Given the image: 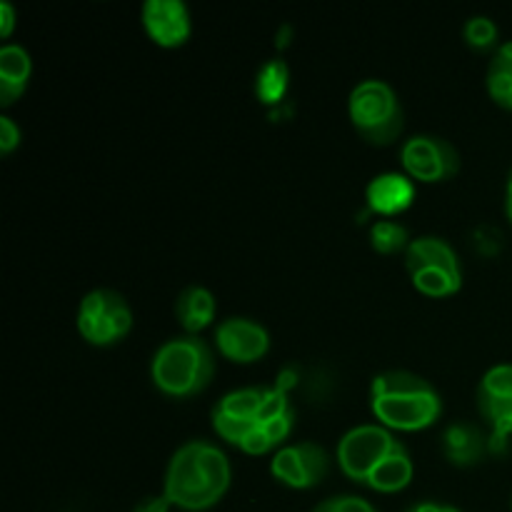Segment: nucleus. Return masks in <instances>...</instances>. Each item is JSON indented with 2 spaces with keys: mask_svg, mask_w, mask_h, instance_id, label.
Masks as SVG:
<instances>
[{
  "mask_svg": "<svg viewBox=\"0 0 512 512\" xmlns=\"http://www.w3.org/2000/svg\"><path fill=\"white\" fill-rule=\"evenodd\" d=\"M13 25H15L13 5L0 3V35H5V38H8V35L13 33Z\"/></svg>",
  "mask_w": 512,
  "mask_h": 512,
  "instance_id": "nucleus-29",
  "label": "nucleus"
},
{
  "mask_svg": "<svg viewBox=\"0 0 512 512\" xmlns=\"http://www.w3.org/2000/svg\"><path fill=\"white\" fill-rule=\"evenodd\" d=\"M350 118L358 133L375 145H388L403 130L398 95L383 80H363L350 93Z\"/></svg>",
  "mask_w": 512,
  "mask_h": 512,
  "instance_id": "nucleus-4",
  "label": "nucleus"
},
{
  "mask_svg": "<svg viewBox=\"0 0 512 512\" xmlns=\"http://www.w3.org/2000/svg\"><path fill=\"white\" fill-rule=\"evenodd\" d=\"M285 88H288V65L283 60L265 63L258 75V98L263 103H275V100L283 98Z\"/></svg>",
  "mask_w": 512,
  "mask_h": 512,
  "instance_id": "nucleus-19",
  "label": "nucleus"
},
{
  "mask_svg": "<svg viewBox=\"0 0 512 512\" xmlns=\"http://www.w3.org/2000/svg\"><path fill=\"white\" fill-rule=\"evenodd\" d=\"M215 340H218L220 353L235 363H253V360L263 358L270 345L263 325L245 318L223 320L220 328L215 330Z\"/></svg>",
  "mask_w": 512,
  "mask_h": 512,
  "instance_id": "nucleus-11",
  "label": "nucleus"
},
{
  "mask_svg": "<svg viewBox=\"0 0 512 512\" xmlns=\"http://www.w3.org/2000/svg\"><path fill=\"white\" fill-rule=\"evenodd\" d=\"M143 25L160 45H180L190 35V15L180 0H148L143 5Z\"/></svg>",
  "mask_w": 512,
  "mask_h": 512,
  "instance_id": "nucleus-12",
  "label": "nucleus"
},
{
  "mask_svg": "<svg viewBox=\"0 0 512 512\" xmlns=\"http://www.w3.org/2000/svg\"><path fill=\"white\" fill-rule=\"evenodd\" d=\"M255 425H258L255 420H240V418H233V415H225L223 410L218 408L213 410V428L218 430L228 443L240 445L245 440V435H248Z\"/></svg>",
  "mask_w": 512,
  "mask_h": 512,
  "instance_id": "nucleus-21",
  "label": "nucleus"
},
{
  "mask_svg": "<svg viewBox=\"0 0 512 512\" xmlns=\"http://www.w3.org/2000/svg\"><path fill=\"white\" fill-rule=\"evenodd\" d=\"M370 240H373V248L378 253H398V250H408V230L403 228L395 220H378L373 225V233H370Z\"/></svg>",
  "mask_w": 512,
  "mask_h": 512,
  "instance_id": "nucleus-20",
  "label": "nucleus"
},
{
  "mask_svg": "<svg viewBox=\"0 0 512 512\" xmlns=\"http://www.w3.org/2000/svg\"><path fill=\"white\" fill-rule=\"evenodd\" d=\"M133 325L128 303L115 290H93L83 298L78 310V330L88 343L110 345L123 338Z\"/></svg>",
  "mask_w": 512,
  "mask_h": 512,
  "instance_id": "nucleus-7",
  "label": "nucleus"
},
{
  "mask_svg": "<svg viewBox=\"0 0 512 512\" xmlns=\"http://www.w3.org/2000/svg\"><path fill=\"white\" fill-rule=\"evenodd\" d=\"M373 413L388 428H428L440 415V395L420 375L388 370L373 380Z\"/></svg>",
  "mask_w": 512,
  "mask_h": 512,
  "instance_id": "nucleus-2",
  "label": "nucleus"
},
{
  "mask_svg": "<svg viewBox=\"0 0 512 512\" xmlns=\"http://www.w3.org/2000/svg\"><path fill=\"white\" fill-rule=\"evenodd\" d=\"M230 485V465L208 440H190L173 455L165 473V498L183 510H208Z\"/></svg>",
  "mask_w": 512,
  "mask_h": 512,
  "instance_id": "nucleus-1",
  "label": "nucleus"
},
{
  "mask_svg": "<svg viewBox=\"0 0 512 512\" xmlns=\"http://www.w3.org/2000/svg\"><path fill=\"white\" fill-rule=\"evenodd\" d=\"M30 75V58L20 45L0 48V105H10L25 90Z\"/></svg>",
  "mask_w": 512,
  "mask_h": 512,
  "instance_id": "nucleus-14",
  "label": "nucleus"
},
{
  "mask_svg": "<svg viewBox=\"0 0 512 512\" xmlns=\"http://www.w3.org/2000/svg\"><path fill=\"white\" fill-rule=\"evenodd\" d=\"M413 285L425 295H453L460 288V263L455 250L440 238H418L405 250Z\"/></svg>",
  "mask_w": 512,
  "mask_h": 512,
  "instance_id": "nucleus-5",
  "label": "nucleus"
},
{
  "mask_svg": "<svg viewBox=\"0 0 512 512\" xmlns=\"http://www.w3.org/2000/svg\"><path fill=\"white\" fill-rule=\"evenodd\" d=\"M213 370V353L195 335L168 340L153 358L155 385L175 398H188L208 388Z\"/></svg>",
  "mask_w": 512,
  "mask_h": 512,
  "instance_id": "nucleus-3",
  "label": "nucleus"
},
{
  "mask_svg": "<svg viewBox=\"0 0 512 512\" xmlns=\"http://www.w3.org/2000/svg\"><path fill=\"white\" fill-rule=\"evenodd\" d=\"M508 213H510V220H512V183H508Z\"/></svg>",
  "mask_w": 512,
  "mask_h": 512,
  "instance_id": "nucleus-31",
  "label": "nucleus"
},
{
  "mask_svg": "<svg viewBox=\"0 0 512 512\" xmlns=\"http://www.w3.org/2000/svg\"><path fill=\"white\" fill-rule=\"evenodd\" d=\"M240 448L250 455H263L273 448V440L268 438V433H265L263 425H255V428L245 435V440L240 443Z\"/></svg>",
  "mask_w": 512,
  "mask_h": 512,
  "instance_id": "nucleus-25",
  "label": "nucleus"
},
{
  "mask_svg": "<svg viewBox=\"0 0 512 512\" xmlns=\"http://www.w3.org/2000/svg\"><path fill=\"white\" fill-rule=\"evenodd\" d=\"M400 448L395 440L380 425H360L343 435L338 445V460L343 473L355 483H368L370 475Z\"/></svg>",
  "mask_w": 512,
  "mask_h": 512,
  "instance_id": "nucleus-6",
  "label": "nucleus"
},
{
  "mask_svg": "<svg viewBox=\"0 0 512 512\" xmlns=\"http://www.w3.org/2000/svg\"><path fill=\"white\" fill-rule=\"evenodd\" d=\"M403 165L413 178L435 183L458 173L460 158L448 140L415 135L403 145Z\"/></svg>",
  "mask_w": 512,
  "mask_h": 512,
  "instance_id": "nucleus-8",
  "label": "nucleus"
},
{
  "mask_svg": "<svg viewBox=\"0 0 512 512\" xmlns=\"http://www.w3.org/2000/svg\"><path fill=\"white\" fill-rule=\"evenodd\" d=\"M445 455H448L453 463L458 465H473L478 463L480 455H483V435H480L478 428L473 425H450L445 430L443 438Z\"/></svg>",
  "mask_w": 512,
  "mask_h": 512,
  "instance_id": "nucleus-16",
  "label": "nucleus"
},
{
  "mask_svg": "<svg viewBox=\"0 0 512 512\" xmlns=\"http://www.w3.org/2000/svg\"><path fill=\"white\" fill-rule=\"evenodd\" d=\"M18 143L20 128L8 118V115H0V150H3V153H10Z\"/></svg>",
  "mask_w": 512,
  "mask_h": 512,
  "instance_id": "nucleus-27",
  "label": "nucleus"
},
{
  "mask_svg": "<svg viewBox=\"0 0 512 512\" xmlns=\"http://www.w3.org/2000/svg\"><path fill=\"white\" fill-rule=\"evenodd\" d=\"M328 453L315 443L290 445L275 453L273 473L290 488H313L328 475Z\"/></svg>",
  "mask_w": 512,
  "mask_h": 512,
  "instance_id": "nucleus-9",
  "label": "nucleus"
},
{
  "mask_svg": "<svg viewBox=\"0 0 512 512\" xmlns=\"http://www.w3.org/2000/svg\"><path fill=\"white\" fill-rule=\"evenodd\" d=\"M170 500L165 498V495H160V498H145L140 500L138 505H135L133 512H168L170 510Z\"/></svg>",
  "mask_w": 512,
  "mask_h": 512,
  "instance_id": "nucleus-28",
  "label": "nucleus"
},
{
  "mask_svg": "<svg viewBox=\"0 0 512 512\" xmlns=\"http://www.w3.org/2000/svg\"><path fill=\"white\" fill-rule=\"evenodd\" d=\"M410 478H413V463H410L408 453H405V448L400 445V448L395 450L373 475H370L368 485L373 490H380V493H398V490H403L405 485L410 483Z\"/></svg>",
  "mask_w": 512,
  "mask_h": 512,
  "instance_id": "nucleus-17",
  "label": "nucleus"
},
{
  "mask_svg": "<svg viewBox=\"0 0 512 512\" xmlns=\"http://www.w3.org/2000/svg\"><path fill=\"white\" fill-rule=\"evenodd\" d=\"M413 512H440V505H433V503H423L418 505Z\"/></svg>",
  "mask_w": 512,
  "mask_h": 512,
  "instance_id": "nucleus-30",
  "label": "nucleus"
},
{
  "mask_svg": "<svg viewBox=\"0 0 512 512\" xmlns=\"http://www.w3.org/2000/svg\"><path fill=\"white\" fill-rule=\"evenodd\" d=\"M465 38L475 48H488L498 38V28L490 18H470L468 25H465Z\"/></svg>",
  "mask_w": 512,
  "mask_h": 512,
  "instance_id": "nucleus-22",
  "label": "nucleus"
},
{
  "mask_svg": "<svg viewBox=\"0 0 512 512\" xmlns=\"http://www.w3.org/2000/svg\"><path fill=\"white\" fill-rule=\"evenodd\" d=\"M265 395H268V390L265 388L233 390V393H228L223 400H220L218 410H223L225 415H233V418H240V420H255Z\"/></svg>",
  "mask_w": 512,
  "mask_h": 512,
  "instance_id": "nucleus-18",
  "label": "nucleus"
},
{
  "mask_svg": "<svg viewBox=\"0 0 512 512\" xmlns=\"http://www.w3.org/2000/svg\"><path fill=\"white\" fill-rule=\"evenodd\" d=\"M175 315H178L180 325L188 333H198L205 325H210L215 315V298L210 290L200 288V285H190L175 300Z\"/></svg>",
  "mask_w": 512,
  "mask_h": 512,
  "instance_id": "nucleus-15",
  "label": "nucleus"
},
{
  "mask_svg": "<svg viewBox=\"0 0 512 512\" xmlns=\"http://www.w3.org/2000/svg\"><path fill=\"white\" fill-rule=\"evenodd\" d=\"M263 428H265V433H268V438L273 440V445L283 443V440L288 438L290 428H293V413L280 415V418H275V420H270V423H265Z\"/></svg>",
  "mask_w": 512,
  "mask_h": 512,
  "instance_id": "nucleus-26",
  "label": "nucleus"
},
{
  "mask_svg": "<svg viewBox=\"0 0 512 512\" xmlns=\"http://www.w3.org/2000/svg\"><path fill=\"white\" fill-rule=\"evenodd\" d=\"M440 512H460V510H455V508H440Z\"/></svg>",
  "mask_w": 512,
  "mask_h": 512,
  "instance_id": "nucleus-32",
  "label": "nucleus"
},
{
  "mask_svg": "<svg viewBox=\"0 0 512 512\" xmlns=\"http://www.w3.org/2000/svg\"><path fill=\"white\" fill-rule=\"evenodd\" d=\"M285 413H290L288 398H285V390L283 388L268 390V395H265V400H263V405H260L258 415H255V423L265 425V423H270V420L280 418V415H285Z\"/></svg>",
  "mask_w": 512,
  "mask_h": 512,
  "instance_id": "nucleus-23",
  "label": "nucleus"
},
{
  "mask_svg": "<svg viewBox=\"0 0 512 512\" xmlns=\"http://www.w3.org/2000/svg\"><path fill=\"white\" fill-rule=\"evenodd\" d=\"M313 512H375V508L368 500L355 498V495H343V498H328Z\"/></svg>",
  "mask_w": 512,
  "mask_h": 512,
  "instance_id": "nucleus-24",
  "label": "nucleus"
},
{
  "mask_svg": "<svg viewBox=\"0 0 512 512\" xmlns=\"http://www.w3.org/2000/svg\"><path fill=\"white\" fill-rule=\"evenodd\" d=\"M480 413L493 425V440H505L512 433V365L488 370L478 393Z\"/></svg>",
  "mask_w": 512,
  "mask_h": 512,
  "instance_id": "nucleus-10",
  "label": "nucleus"
},
{
  "mask_svg": "<svg viewBox=\"0 0 512 512\" xmlns=\"http://www.w3.org/2000/svg\"><path fill=\"white\" fill-rule=\"evenodd\" d=\"M368 205L380 215H398L410 208L415 198V185L408 175L383 173L370 180L368 185Z\"/></svg>",
  "mask_w": 512,
  "mask_h": 512,
  "instance_id": "nucleus-13",
  "label": "nucleus"
}]
</instances>
